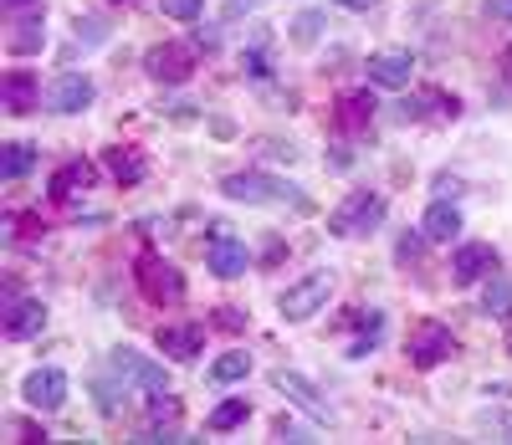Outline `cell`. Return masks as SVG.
I'll list each match as a JSON object with an SVG mask.
<instances>
[{"label":"cell","mask_w":512,"mask_h":445,"mask_svg":"<svg viewBox=\"0 0 512 445\" xmlns=\"http://www.w3.org/2000/svg\"><path fill=\"white\" fill-rule=\"evenodd\" d=\"M113 374H123V379H134V384H144L149 394H159V389H169L164 384V369H154V364H144L134 348H118L113 353Z\"/></svg>","instance_id":"obj_16"},{"label":"cell","mask_w":512,"mask_h":445,"mask_svg":"<svg viewBox=\"0 0 512 445\" xmlns=\"http://www.w3.org/2000/svg\"><path fill=\"white\" fill-rule=\"evenodd\" d=\"M364 72H369L374 87H410L415 62H410V52H374V57L364 62Z\"/></svg>","instance_id":"obj_12"},{"label":"cell","mask_w":512,"mask_h":445,"mask_svg":"<svg viewBox=\"0 0 512 445\" xmlns=\"http://www.w3.org/2000/svg\"><path fill=\"white\" fill-rule=\"evenodd\" d=\"M0 328H6V338H36L41 328H47V307H41L36 297H11Z\"/></svg>","instance_id":"obj_11"},{"label":"cell","mask_w":512,"mask_h":445,"mask_svg":"<svg viewBox=\"0 0 512 445\" xmlns=\"http://www.w3.org/2000/svg\"><path fill=\"white\" fill-rule=\"evenodd\" d=\"M410 364L415 369H436V364H446L451 353H456V338H451V328L446 323H420L415 333H410Z\"/></svg>","instance_id":"obj_4"},{"label":"cell","mask_w":512,"mask_h":445,"mask_svg":"<svg viewBox=\"0 0 512 445\" xmlns=\"http://www.w3.org/2000/svg\"><path fill=\"white\" fill-rule=\"evenodd\" d=\"M118 6H134V0H118Z\"/></svg>","instance_id":"obj_37"},{"label":"cell","mask_w":512,"mask_h":445,"mask_svg":"<svg viewBox=\"0 0 512 445\" xmlns=\"http://www.w3.org/2000/svg\"><path fill=\"white\" fill-rule=\"evenodd\" d=\"M379 220H384V200L379 195H369V190H354L344 205H338L333 215H328V231L333 236H369L374 226H379Z\"/></svg>","instance_id":"obj_2"},{"label":"cell","mask_w":512,"mask_h":445,"mask_svg":"<svg viewBox=\"0 0 512 445\" xmlns=\"http://www.w3.org/2000/svg\"><path fill=\"white\" fill-rule=\"evenodd\" d=\"M41 47H47V26H41V16H21L16 31H11V52L16 57H31Z\"/></svg>","instance_id":"obj_21"},{"label":"cell","mask_w":512,"mask_h":445,"mask_svg":"<svg viewBox=\"0 0 512 445\" xmlns=\"http://www.w3.org/2000/svg\"><path fill=\"white\" fill-rule=\"evenodd\" d=\"M31 164H36V149L31 144H6V154H0V174H6V180H21Z\"/></svg>","instance_id":"obj_24"},{"label":"cell","mask_w":512,"mask_h":445,"mask_svg":"<svg viewBox=\"0 0 512 445\" xmlns=\"http://www.w3.org/2000/svg\"><path fill=\"white\" fill-rule=\"evenodd\" d=\"M420 231H425V241H456L461 236V210L451 200H436L431 210H425Z\"/></svg>","instance_id":"obj_17"},{"label":"cell","mask_w":512,"mask_h":445,"mask_svg":"<svg viewBox=\"0 0 512 445\" xmlns=\"http://www.w3.org/2000/svg\"><path fill=\"white\" fill-rule=\"evenodd\" d=\"M159 11H164L169 21H195V16L205 11V0H159Z\"/></svg>","instance_id":"obj_28"},{"label":"cell","mask_w":512,"mask_h":445,"mask_svg":"<svg viewBox=\"0 0 512 445\" xmlns=\"http://www.w3.org/2000/svg\"><path fill=\"white\" fill-rule=\"evenodd\" d=\"M246 415H251L246 399H226L221 410H210V420H205V425H210V430H231V425H241Z\"/></svg>","instance_id":"obj_26"},{"label":"cell","mask_w":512,"mask_h":445,"mask_svg":"<svg viewBox=\"0 0 512 445\" xmlns=\"http://www.w3.org/2000/svg\"><path fill=\"white\" fill-rule=\"evenodd\" d=\"M108 174H113L118 185H139L144 174H149V164H144L139 149H108Z\"/></svg>","instance_id":"obj_20"},{"label":"cell","mask_w":512,"mask_h":445,"mask_svg":"<svg viewBox=\"0 0 512 445\" xmlns=\"http://www.w3.org/2000/svg\"><path fill=\"white\" fill-rule=\"evenodd\" d=\"M272 384H277V389H282V394L292 399V405H303V410H308L313 420H328V415H333V410H328V399H318V389H313V384H308L303 374H292V369H277V374H272Z\"/></svg>","instance_id":"obj_13"},{"label":"cell","mask_w":512,"mask_h":445,"mask_svg":"<svg viewBox=\"0 0 512 445\" xmlns=\"http://www.w3.org/2000/svg\"><path fill=\"white\" fill-rule=\"evenodd\" d=\"M318 31H323V11H303V16L292 21V36L303 41V47H313V41H318Z\"/></svg>","instance_id":"obj_27"},{"label":"cell","mask_w":512,"mask_h":445,"mask_svg":"<svg viewBox=\"0 0 512 445\" xmlns=\"http://www.w3.org/2000/svg\"><path fill=\"white\" fill-rule=\"evenodd\" d=\"M21 399H26L31 410H41V415L62 410V399H67V374H62V369H36V374L21 384Z\"/></svg>","instance_id":"obj_6"},{"label":"cell","mask_w":512,"mask_h":445,"mask_svg":"<svg viewBox=\"0 0 512 445\" xmlns=\"http://www.w3.org/2000/svg\"><path fill=\"white\" fill-rule=\"evenodd\" d=\"M487 272H497V251L487 246V241H466L456 256H451V277L461 282V287H472V282H482Z\"/></svg>","instance_id":"obj_9"},{"label":"cell","mask_w":512,"mask_h":445,"mask_svg":"<svg viewBox=\"0 0 512 445\" xmlns=\"http://www.w3.org/2000/svg\"><path fill=\"white\" fill-rule=\"evenodd\" d=\"M251 374V353H221L216 364H210V384H236Z\"/></svg>","instance_id":"obj_23"},{"label":"cell","mask_w":512,"mask_h":445,"mask_svg":"<svg viewBox=\"0 0 512 445\" xmlns=\"http://www.w3.org/2000/svg\"><path fill=\"white\" fill-rule=\"evenodd\" d=\"M144 67H149V77H159V82H185L190 72H195V52L190 47H154L149 57H144Z\"/></svg>","instance_id":"obj_10"},{"label":"cell","mask_w":512,"mask_h":445,"mask_svg":"<svg viewBox=\"0 0 512 445\" xmlns=\"http://www.w3.org/2000/svg\"><path fill=\"white\" fill-rule=\"evenodd\" d=\"M221 195L226 200H241V205H297L303 210V190H292L282 180H272V174H256V169H241V174H226L221 180Z\"/></svg>","instance_id":"obj_1"},{"label":"cell","mask_w":512,"mask_h":445,"mask_svg":"<svg viewBox=\"0 0 512 445\" xmlns=\"http://www.w3.org/2000/svg\"><path fill=\"white\" fill-rule=\"evenodd\" d=\"M36 98H41V87H36L31 72H21V67L6 72V82H0V103H6V113H31Z\"/></svg>","instance_id":"obj_15"},{"label":"cell","mask_w":512,"mask_h":445,"mask_svg":"<svg viewBox=\"0 0 512 445\" xmlns=\"http://www.w3.org/2000/svg\"><path fill=\"white\" fill-rule=\"evenodd\" d=\"M210 272H216V277H246V266H251V256H246V246L226 231V226H216V236H210Z\"/></svg>","instance_id":"obj_8"},{"label":"cell","mask_w":512,"mask_h":445,"mask_svg":"<svg viewBox=\"0 0 512 445\" xmlns=\"http://www.w3.org/2000/svg\"><path fill=\"white\" fill-rule=\"evenodd\" d=\"M221 328H241V313H236V307H221Z\"/></svg>","instance_id":"obj_33"},{"label":"cell","mask_w":512,"mask_h":445,"mask_svg":"<svg viewBox=\"0 0 512 445\" xmlns=\"http://www.w3.org/2000/svg\"><path fill=\"white\" fill-rule=\"evenodd\" d=\"M456 113H461V103L446 98L441 87H425V93L405 98V118H456Z\"/></svg>","instance_id":"obj_18"},{"label":"cell","mask_w":512,"mask_h":445,"mask_svg":"<svg viewBox=\"0 0 512 445\" xmlns=\"http://www.w3.org/2000/svg\"><path fill=\"white\" fill-rule=\"evenodd\" d=\"M374 118V93H349V98H338V123L344 128H364Z\"/></svg>","instance_id":"obj_22"},{"label":"cell","mask_w":512,"mask_h":445,"mask_svg":"<svg viewBox=\"0 0 512 445\" xmlns=\"http://www.w3.org/2000/svg\"><path fill=\"white\" fill-rule=\"evenodd\" d=\"M134 277H139V287H144L149 302H169V307L185 302V277H180L169 261H159V256H144Z\"/></svg>","instance_id":"obj_5"},{"label":"cell","mask_w":512,"mask_h":445,"mask_svg":"<svg viewBox=\"0 0 512 445\" xmlns=\"http://www.w3.org/2000/svg\"><path fill=\"white\" fill-rule=\"evenodd\" d=\"M159 348L169 353V359L190 364L195 353H200V328H195V323H180V328H159Z\"/></svg>","instance_id":"obj_19"},{"label":"cell","mask_w":512,"mask_h":445,"mask_svg":"<svg viewBox=\"0 0 512 445\" xmlns=\"http://www.w3.org/2000/svg\"><path fill=\"white\" fill-rule=\"evenodd\" d=\"M328 292H333V277H328V272H313V277H303V282H292V287L282 292L277 307H282L287 323H308L313 313H323Z\"/></svg>","instance_id":"obj_3"},{"label":"cell","mask_w":512,"mask_h":445,"mask_svg":"<svg viewBox=\"0 0 512 445\" xmlns=\"http://www.w3.org/2000/svg\"><path fill=\"white\" fill-rule=\"evenodd\" d=\"M436 190H441V200H451V195L461 190V180H446V174H441V180H436Z\"/></svg>","instance_id":"obj_32"},{"label":"cell","mask_w":512,"mask_h":445,"mask_svg":"<svg viewBox=\"0 0 512 445\" xmlns=\"http://www.w3.org/2000/svg\"><path fill=\"white\" fill-rule=\"evenodd\" d=\"M420 236H425V231H420ZM420 236H405V241H400V261H415V256H420Z\"/></svg>","instance_id":"obj_30"},{"label":"cell","mask_w":512,"mask_h":445,"mask_svg":"<svg viewBox=\"0 0 512 445\" xmlns=\"http://www.w3.org/2000/svg\"><path fill=\"white\" fill-rule=\"evenodd\" d=\"M338 6H349V11H369V0H338Z\"/></svg>","instance_id":"obj_34"},{"label":"cell","mask_w":512,"mask_h":445,"mask_svg":"<svg viewBox=\"0 0 512 445\" xmlns=\"http://www.w3.org/2000/svg\"><path fill=\"white\" fill-rule=\"evenodd\" d=\"M93 180H98V169H93L88 159H67V164L52 174V200H72V195H82V190H93Z\"/></svg>","instance_id":"obj_14"},{"label":"cell","mask_w":512,"mask_h":445,"mask_svg":"<svg viewBox=\"0 0 512 445\" xmlns=\"http://www.w3.org/2000/svg\"><path fill=\"white\" fill-rule=\"evenodd\" d=\"M487 11H492L497 21H512V0H487Z\"/></svg>","instance_id":"obj_31"},{"label":"cell","mask_w":512,"mask_h":445,"mask_svg":"<svg viewBox=\"0 0 512 445\" xmlns=\"http://www.w3.org/2000/svg\"><path fill=\"white\" fill-rule=\"evenodd\" d=\"M93 103V77L88 72H62L52 87H47V108L52 113H82Z\"/></svg>","instance_id":"obj_7"},{"label":"cell","mask_w":512,"mask_h":445,"mask_svg":"<svg viewBox=\"0 0 512 445\" xmlns=\"http://www.w3.org/2000/svg\"><path fill=\"white\" fill-rule=\"evenodd\" d=\"M241 67H246L251 77H267V57H262V52H246V57H241Z\"/></svg>","instance_id":"obj_29"},{"label":"cell","mask_w":512,"mask_h":445,"mask_svg":"<svg viewBox=\"0 0 512 445\" xmlns=\"http://www.w3.org/2000/svg\"><path fill=\"white\" fill-rule=\"evenodd\" d=\"M256 6V0H231V11H251Z\"/></svg>","instance_id":"obj_35"},{"label":"cell","mask_w":512,"mask_h":445,"mask_svg":"<svg viewBox=\"0 0 512 445\" xmlns=\"http://www.w3.org/2000/svg\"><path fill=\"white\" fill-rule=\"evenodd\" d=\"M482 313H492V318H507L512 313V282L507 277H492V287L482 297Z\"/></svg>","instance_id":"obj_25"},{"label":"cell","mask_w":512,"mask_h":445,"mask_svg":"<svg viewBox=\"0 0 512 445\" xmlns=\"http://www.w3.org/2000/svg\"><path fill=\"white\" fill-rule=\"evenodd\" d=\"M507 353H512V333H507Z\"/></svg>","instance_id":"obj_36"}]
</instances>
